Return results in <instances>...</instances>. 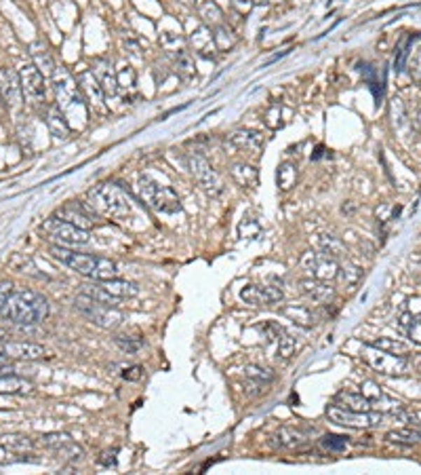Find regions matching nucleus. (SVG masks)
I'll use <instances>...</instances> for the list:
<instances>
[{
	"mask_svg": "<svg viewBox=\"0 0 421 475\" xmlns=\"http://www.w3.org/2000/svg\"><path fill=\"white\" fill-rule=\"evenodd\" d=\"M198 15L202 20V24L207 28H217L223 24V13H221V7L215 3V0H202V3L198 5Z\"/></svg>",
	"mask_w": 421,
	"mask_h": 475,
	"instance_id": "nucleus-26",
	"label": "nucleus"
},
{
	"mask_svg": "<svg viewBox=\"0 0 421 475\" xmlns=\"http://www.w3.org/2000/svg\"><path fill=\"white\" fill-rule=\"evenodd\" d=\"M0 102H5V100H3V93H0Z\"/></svg>",
	"mask_w": 421,
	"mask_h": 475,
	"instance_id": "nucleus-63",
	"label": "nucleus"
},
{
	"mask_svg": "<svg viewBox=\"0 0 421 475\" xmlns=\"http://www.w3.org/2000/svg\"><path fill=\"white\" fill-rule=\"evenodd\" d=\"M34 391V384L22 376L5 374L0 376V393L3 395H30Z\"/></svg>",
	"mask_w": 421,
	"mask_h": 475,
	"instance_id": "nucleus-23",
	"label": "nucleus"
},
{
	"mask_svg": "<svg viewBox=\"0 0 421 475\" xmlns=\"http://www.w3.org/2000/svg\"><path fill=\"white\" fill-rule=\"evenodd\" d=\"M301 269L308 271L314 279L333 281L337 277L339 265H337V258H331L322 252H305L301 256Z\"/></svg>",
	"mask_w": 421,
	"mask_h": 475,
	"instance_id": "nucleus-11",
	"label": "nucleus"
},
{
	"mask_svg": "<svg viewBox=\"0 0 421 475\" xmlns=\"http://www.w3.org/2000/svg\"><path fill=\"white\" fill-rule=\"evenodd\" d=\"M47 125H49V129H51V133L55 138L66 140L70 135V123L66 121V116L60 110V106H51L49 108V112H47Z\"/></svg>",
	"mask_w": 421,
	"mask_h": 475,
	"instance_id": "nucleus-28",
	"label": "nucleus"
},
{
	"mask_svg": "<svg viewBox=\"0 0 421 475\" xmlns=\"http://www.w3.org/2000/svg\"><path fill=\"white\" fill-rule=\"evenodd\" d=\"M400 323H402V328H404V332H406V336H408V340L413 342V344H421V315H402L400 317Z\"/></svg>",
	"mask_w": 421,
	"mask_h": 475,
	"instance_id": "nucleus-36",
	"label": "nucleus"
},
{
	"mask_svg": "<svg viewBox=\"0 0 421 475\" xmlns=\"http://www.w3.org/2000/svg\"><path fill=\"white\" fill-rule=\"evenodd\" d=\"M116 344L125 351V353H137L142 347H144V340L142 338H131V336H116L114 338Z\"/></svg>",
	"mask_w": 421,
	"mask_h": 475,
	"instance_id": "nucleus-48",
	"label": "nucleus"
},
{
	"mask_svg": "<svg viewBox=\"0 0 421 475\" xmlns=\"http://www.w3.org/2000/svg\"><path fill=\"white\" fill-rule=\"evenodd\" d=\"M11 294H13V283L7 281V279H0V313H3V309H5V305H7Z\"/></svg>",
	"mask_w": 421,
	"mask_h": 475,
	"instance_id": "nucleus-50",
	"label": "nucleus"
},
{
	"mask_svg": "<svg viewBox=\"0 0 421 475\" xmlns=\"http://www.w3.org/2000/svg\"><path fill=\"white\" fill-rule=\"evenodd\" d=\"M177 3H181V5H186V7H192L196 0H177Z\"/></svg>",
	"mask_w": 421,
	"mask_h": 475,
	"instance_id": "nucleus-59",
	"label": "nucleus"
},
{
	"mask_svg": "<svg viewBox=\"0 0 421 475\" xmlns=\"http://www.w3.org/2000/svg\"><path fill=\"white\" fill-rule=\"evenodd\" d=\"M240 300L253 307H268L282 300V290L276 286H247L240 292Z\"/></svg>",
	"mask_w": 421,
	"mask_h": 475,
	"instance_id": "nucleus-15",
	"label": "nucleus"
},
{
	"mask_svg": "<svg viewBox=\"0 0 421 475\" xmlns=\"http://www.w3.org/2000/svg\"><path fill=\"white\" fill-rule=\"evenodd\" d=\"M276 342H278V355L282 359H289L295 353V338L291 334H287L284 330H280V338Z\"/></svg>",
	"mask_w": 421,
	"mask_h": 475,
	"instance_id": "nucleus-43",
	"label": "nucleus"
},
{
	"mask_svg": "<svg viewBox=\"0 0 421 475\" xmlns=\"http://www.w3.org/2000/svg\"><path fill=\"white\" fill-rule=\"evenodd\" d=\"M102 286L114 296V298H133V296H137L139 294V288L133 283V281H127V279H106V281H102Z\"/></svg>",
	"mask_w": 421,
	"mask_h": 475,
	"instance_id": "nucleus-27",
	"label": "nucleus"
},
{
	"mask_svg": "<svg viewBox=\"0 0 421 475\" xmlns=\"http://www.w3.org/2000/svg\"><path fill=\"white\" fill-rule=\"evenodd\" d=\"M368 344H373V347H377L381 351H387V353H396V355H406L408 353V347L404 342L396 340V338H375Z\"/></svg>",
	"mask_w": 421,
	"mask_h": 475,
	"instance_id": "nucleus-39",
	"label": "nucleus"
},
{
	"mask_svg": "<svg viewBox=\"0 0 421 475\" xmlns=\"http://www.w3.org/2000/svg\"><path fill=\"white\" fill-rule=\"evenodd\" d=\"M135 192L137 196L152 209L160 211V213H175L181 209V201L177 196V192L169 186H160L154 180L139 175L135 182Z\"/></svg>",
	"mask_w": 421,
	"mask_h": 475,
	"instance_id": "nucleus-5",
	"label": "nucleus"
},
{
	"mask_svg": "<svg viewBox=\"0 0 421 475\" xmlns=\"http://www.w3.org/2000/svg\"><path fill=\"white\" fill-rule=\"evenodd\" d=\"M362 359L377 370L379 374H387V376H404L408 374V359L404 355H396V353H387L381 351L373 344H364L362 347Z\"/></svg>",
	"mask_w": 421,
	"mask_h": 475,
	"instance_id": "nucleus-7",
	"label": "nucleus"
},
{
	"mask_svg": "<svg viewBox=\"0 0 421 475\" xmlns=\"http://www.w3.org/2000/svg\"><path fill=\"white\" fill-rule=\"evenodd\" d=\"M15 458H13V454H11V450L7 448V446H0V464H9V462H13Z\"/></svg>",
	"mask_w": 421,
	"mask_h": 475,
	"instance_id": "nucleus-54",
	"label": "nucleus"
},
{
	"mask_svg": "<svg viewBox=\"0 0 421 475\" xmlns=\"http://www.w3.org/2000/svg\"><path fill=\"white\" fill-rule=\"evenodd\" d=\"M259 232H261V226H259V222L257 220H242L240 222V226H238V234H240V239H255V236H259Z\"/></svg>",
	"mask_w": 421,
	"mask_h": 475,
	"instance_id": "nucleus-44",
	"label": "nucleus"
},
{
	"mask_svg": "<svg viewBox=\"0 0 421 475\" xmlns=\"http://www.w3.org/2000/svg\"><path fill=\"white\" fill-rule=\"evenodd\" d=\"M49 254L62 262L64 267L72 269L74 273L89 277L93 281H106V279H114L116 277V265L110 258H102V256H93V254H81L76 250H70L66 246H51Z\"/></svg>",
	"mask_w": 421,
	"mask_h": 475,
	"instance_id": "nucleus-2",
	"label": "nucleus"
},
{
	"mask_svg": "<svg viewBox=\"0 0 421 475\" xmlns=\"http://www.w3.org/2000/svg\"><path fill=\"white\" fill-rule=\"evenodd\" d=\"M70 441H72V437L68 433H47V435L41 437V443L49 446V448H64Z\"/></svg>",
	"mask_w": 421,
	"mask_h": 475,
	"instance_id": "nucleus-46",
	"label": "nucleus"
},
{
	"mask_svg": "<svg viewBox=\"0 0 421 475\" xmlns=\"http://www.w3.org/2000/svg\"><path fill=\"white\" fill-rule=\"evenodd\" d=\"M74 309L81 315H85L89 321H93L97 328H104V330H116L123 323V313L116 307L102 305L85 294L74 298Z\"/></svg>",
	"mask_w": 421,
	"mask_h": 475,
	"instance_id": "nucleus-6",
	"label": "nucleus"
},
{
	"mask_svg": "<svg viewBox=\"0 0 421 475\" xmlns=\"http://www.w3.org/2000/svg\"><path fill=\"white\" fill-rule=\"evenodd\" d=\"M3 355L7 359H18V361H34L45 355V349L36 342H26V340H7L0 344Z\"/></svg>",
	"mask_w": 421,
	"mask_h": 475,
	"instance_id": "nucleus-17",
	"label": "nucleus"
},
{
	"mask_svg": "<svg viewBox=\"0 0 421 475\" xmlns=\"http://www.w3.org/2000/svg\"><path fill=\"white\" fill-rule=\"evenodd\" d=\"M230 3H232V7H234L238 13H242V15L249 13V11L253 9V0H230Z\"/></svg>",
	"mask_w": 421,
	"mask_h": 475,
	"instance_id": "nucleus-53",
	"label": "nucleus"
},
{
	"mask_svg": "<svg viewBox=\"0 0 421 475\" xmlns=\"http://www.w3.org/2000/svg\"><path fill=\"white\" fill-rule=\"evenodd\" d=\"M125 47L129 49V53H131L133 58H142V53H139V45H137V43H125Z\"/></svg>",
	"mask_w": 421,
	"mask_h": 475,
	"instance_id": "nucleus-56",
	"label": "nucleus"
},
{
	"mask_svg": "<svg viewBox=\"0 0 421 475\" xmlns=\"http://www.w3.org/2000/svg\"><path fill=\"white\" fill-rule=\"evenodd\" d=\"M326 418L333 420L335 424H341V427H350V429H371V427H379L383 424V420L387 418V414L383 412H356V410H347V408H341V406H329L326 408Z\"/></svg>",
	"mask_w": 421,
	"mask_h": 475,
	"instance_id": "nucleus-8",
	"label": "nucleus"
},
{
	"mask_svg": "<svg viewBox=\"0 0 421 475\" xmlns=\"http://www.w3.org/2000/svg\"><path fill=\"white\" fill-rule=\"evenodd\" d=\"M30 55H32V60H34V66L45 74V76H53V72H55V62H53V55H51V51H49V47L43 43V41H34L32 45H30Z\"/></svg>",
	"mask_w": 421,
	"mask_h": 475,
	"instance_id": "nucleus-22",
	"label": "nucleus"
},
{
	"mask_svg": "<svg viewBox=\"0 0 421 475\" xmlns=\"http://www.w3.org/2000/svg\"><path fill=\"white\" fill-rule=\"evenodd\" d=\"M299 288H301V292L308 298H312L318 305H329L335 298V288H331L329 281H320V279L310 277V279H301L299 281Z\"/></svg>",
	"mask_w": 421,
	"mask_h": 475,
	"instance_id": "nucleus-20",
	"label": "nucleus"
},
{
	"mask_svg": "<svg viewBox=\"0 0 421 475\" xmlns=\"http://www.w3.org/2000/svg\"><path fill=\"white\" fill-rule=\"evenodd\" d=\"M87 205L93 213L112 218V220H125L133 213L131 199L127 192L114 184H97L87 192Z\"/></svg>",
	"mask_w": 421,
	"mask_h": 475,
	"instance_id": "nucleus-4",
	"label": "nucleus"
},
{
	"mask_svg": "<svg viewBox=\"0 0 421 475\" xmlns=\"http://www.w3.org/2000/svg\"><path fill=\"white\" fill-rule=\"evenodd\" d=\"M20 79H22L24 95H26L30 102H41V100H45V93H47L45 74H43L34 64H24L22 70H20Z\"/></svg>",
	"mask_w": 421,
	"mask_h": 475,
	"instance_id": "nucleus-13",
	"label": "nucleus"
},
{
	"mask_svg": "<svg viewBox=\"0 0 421 475\" xmlns=\"http://www.w3.org/2000/svg\"><path fill=\"white\" fill-rule=\"evenodd\" d=\"M316 246L322 254L331 256V258H341L345 256V246L333 234H318L316 236Z\"/></svg>",
	"mask_w": 421,
	"mask_h": 475,
	"instance_id": "nucleus-29",
	"label": "nucleus"
},
{
	"mask_svg": "<svg viewBox=\"0 0 421 475\" xmlns=\"http://www.w3.org/2000/svg\"><path fill=\"white\" fill-rule=\"evenodd\" d=\"M91 70H93L95 79L99 81V85L104 89L106 100H114L118 95V79H116V72L112 70V64L106 62V60H97Z\"/></svg>",
	"mask_w": 421,
	"mask_h": 475,
	"instance_id": "nucleus-19",
	"label": "nucleus"
},
{
	"mask_svg": "<svg viewBox=\"0 0 421 475\" xmlns=\"http://www.w3.org/2000/svg\"><path fill=\"white\" fill-rule=\"evenodd\" d=\"M265 123H268V127H270V129H276V127L280 125V108H278L276 104L268 110V114H265Z\"/></svg>",
	"mask_w": 421,
	"mask_h": 475,
	"instance_id": "nucleus-51",
	"label": "nucleus"
},
{
	"mask_svg": "<svg viewBox=\"0 0 421 475\" xmlns=\"http://www.w3.org/2000/svg\"><path fill=\"white\" fill-rule=\"evenodd\" d=\"M270 0H253V5H268Z\"/></svg>",
	"mask_w": 421,
	"mask_h": 475,
	"instance_id": "nucleus-61",
	"label": "nucleus"
},
{
	"mask_svg": "<svg viewBox=\"0 0 421 475\" xmlns=\"http://www.w3.org/2000/svg\"><path fill=\"white\" fill-rule=\"evenodd\" d=\"M175 68H177V72H179L186 81H190V79H194V76H196V66H194V60H192L190 51H186V49L175 53Z\"/></svg>",
	"mask_w": 421,
	"mask_h": 475,
	"instance_id": "nucleus-37",
	"label": "nucleus"
},
{
	"mask_svg": "<svg viewBox=\"0 0 421 475\" xmlns=\"http://www.w3.org/2000/svg\"><path fill=\"white\" fill-rule=\"evenodd\" d=\"M230 142L238 148V150H244V152H251V154H257L263 146V135L255 129H238L230 135Z\"/></svg>",
	"mask_w": 421,
	"mask_h": 475,
	"instance_id": "nucleus-21",
	"label": "nucleus"
},
{
	"mask_svg": "<svg viewBox=\"0 0 421 475\" xmlns=\"http://www.w3.org/2000/svg\"><path fill=\"white\" fill-rule=\"evenodd\" d=\"M160 47L169 53H177V51H184L186 49V39L179 36V34H173V32H163L160 34Z\"/></svg>",
	"mask_w": 421,
	"mask_h": 475,
	"instance_id": "nucleus-40",
	"label": "nucleus"
},
{
	"mask_svg": "<svg viewBox=\"0 0 421 475\" xmlns=\"http://www.w3.org/2000/svg\"><path fill=\"white\" fill-rule=\"evenodd\" d=\"M360 393H362V395H364V397H366L373 406H375V403H377V401L385 395V393L381 391V387H379V384H375L373 380H364V382L360 384Z\"/></svg>",
	"mask_w": 421,
	"mask_h": 475,
	"instance_id": "nucleus-45",
	"label": "nucleus"
},
{
	"mask_svg": "<svg viewBox=\"0 0 421 475\" xmlns=\"http://www.w3.org/2000/svg\"><path fill=\"white\" fill-rule=\"evenodd\" d=\"M335 403L347 410H356V412H368L373 410V403L362 395V393H352V391H341L335 397Z\"/></svg>",
	"mask_w": 421,
	"mask_h": 475,
	"instance_id": "nucleus-25",
	"label": "nucleus"
},
{
	"mask_svg": "<svg viewBox=\"0 0 421 475\" xmlns=\"http://www.w3.org/2000/svg\"><path fill=\"white\" fill-rule=\"evenodd\" d=\"M55 95H57V106L64 112L66 121L76 123V127H83L87 121V106H85V95L81 91V87L76 85V81L68 74L66 68H55L53 76H51Z\"/></svg>",
	"mask_w": 421,
	"mask_h": 475,
	"instance_id": "nucleus-3",
	"label": "nucleus"
},
{
	"mask_svg": "<svg viewBox=\"0 0 421 475\" xmlns=\"http://www.w3.org/2000/svg\"><path fill=\"white\" fill-rule=\"evenodd\" d=\"M385 439H389V441H394V443L413 446V443L421 441V429H413V427L396 429V431H389V433L385 435Z\"/></svg>",
	"mask_w": 421,
	"mask_h": 475,
	"instance_id": "nucleus-35",
	"label": "nucleus"
},
{
	"mask_svg": "<svg viewBox=\"0 0 421 475\" xmlns=\"http://www.w3.org/2000/svg\"><path fill=\"white\" fill-rule=\"evenodd\" d=\"M276 180H278V186L282 190H289L295 186V180H297V169L293 163H282L278 167V173H276Z\"/></svg>",
	"mask_w": 421,
	"mask_h": 475,
	"instance_id": "nucleus-38",
	"label": "nucleus"
},
{
	"mask_svg": "<svg viewBox=\"0 0 421 475\" xmlns=\"http://www.w3.org/2000/svg\"><path fill=\"white\" fill-rule=\"evenodd\" d=\"M15 370L11 368V366H7V363H0V376H5V374H13Z\"/></svg>",
	"mask_w": 421,
	"mask_h": 475,
	"instance_id": "nucleus-57",
	"label": "nucleus"
},
{
	"mask_svg": "<svg viewBox=\"0 0 421 475\" xmlns=\"http://www.w3.org/2000/svg\"><path fill=\"white\" fill-rule=\"evenodd\" d=\"M7 361V357L3 355V349H0V363H5Z\"/></svg>",
	"mask_w": 421,
	"mask_h": 475,
	"instance_id": "nucleus-62",
	"label": "nucleus"
},
{
	"mask_svg": "<svg viewBox=\"0 0 421 475\" xmlns=\"http://www.w3.org/2000/svg\"><path fill=\"white\" fill-rule=\"evenodd\" d=\"M3 443L7 448H20V450H26V448H32V441L28 437H20V435H5L3 437Z\"/></svg>",
	"mask_w": 421,
	"mask_h": 475,
	"instance_id": "nucleus-49",
	"label": "nucleus"
},
{
	"mask_svg": "<svg viewBox=\"0 0 421 475\" xmlns=\"http://www.w3.org/2000/svg\"><path fill=\"white\" fill-rule=\"evenodd\" d=\"M116 452H118V450L106 452V454H104V458H102L99 462H102L104 467H114V464H116Z\"/></svg>",
	"mask_w": 421,
	"mask_h": 475,
	"instance_id": "nucleus-55",
	"label": "nucleus"
},
{
	"mask_svg": "<svg viewBox=\"0 0 421 475\" xmlns=\"http://www.w3.org/2000/svg\"><path fill=\"white\" fill-rule=\"evenodd\" d=\"M415 121H417V127H419V131H421V110L417 112V119H415Z\"/></svg>",
	"mask_w": 421,
	"mask_h": 475,
	"instance_id": "nucleus-60",
	"label": "nucleus"
},
{
	"mask_svg": "<svg viewBox=\"0 0 421 475\" xmlns=\"http://www.w3.org/2000/svg\"><path fill=\"white\" fill-rule=\"evenodd\" d=\"M0 93H3V100L9 104V108L18 110L24 104V89H22V79L20 72H15L13 68H0Z\"/></svg>",
	"mask_w": 421,
	"mask_h": 475,
	"instance_id": "nucleus-12",
	"label": "nucleus"
},
{
	"mask_svg": "<svg viewBox=\"0 0 421 475\" xmlns=\"http://www.w3.org/2000/svg\"><path fill=\"white\" fill-rule=\"evenodd\" d=\"M295 326H299V328H312L314 323H316V315L308 309V307H287L284 311H282Z\"/></svg>",
	"mask_w": 421,
	"mask_h": 475,
	"instance_id": "nucleus-31",
	"label": "nucleus"
},
{
	"mask_svg": "<svg viewBox=\"0 0 421 475\" xmlns=\"http://www.w3.org/2000/svg\"><path fill=\"white\" fill-rule=\"evenodd\" d=\"M276 441L284 448H297L305 441V433L295 427H280L276 431Z\"/></svg>",
	"mask_w": 421,
	"mask_h": 475,
	"instance_id": "nucleus-32",
	"label": "nucleus"
},
{
	"mask_svg": "<svg viewBox=\"0 0 421 475\" xmlns=\"http://www.w3.org/2000/svg\"><path fill=\"white\" fill-rule=\"evenodd\" d=\"M116 79H118V91H123L125 95H133L135 89H137V76H135V70L125 64L118 72H116Z\"/></svg>",
	"mask_w": 421,
	"mask_h": 475,
	"instance_id": "nucleus-34",
	"label": "nucleus"
},
{
	"mask_svg": "<svg viewBox=\"0 0 421 475\" xmlns=\"http://www.w3.org/2000/svg\"><path fill=\"white\" fill-rule=\"evenodd\" d=\"M215 3H217V0H215Z\"/></svg>",
	"mask_w": 421,
	"mask_h": 475,
	"instance_id": "nucleus-64",
	"label": "nucleus"
},
{
	"mask_svg": "<svg viewBox=\"0 0 421 475\" xmlns=\"http://www.w3.org/2000/svg\"><path fill=\"white\" fill-rule=\"evenodd\" d=\"M123 378L127 380H142L144 378V368L142 366H131L123 372Z\"/></svg>",
	"mask_w": 421,
	"mask_h": 475,
	"instance_id": "nucleus-52",
	"label": "nucleus"
},
{
	"mask_svg": "<svg viewBox=\"0 0 421 475\" xmlns=\"http://www.w3.org/2000/svg\"><path fill=\"white\" fill-rule=\"evenodd\" d=\"M9 338H11V334H9L7 330H0V344H3V342H7Z\"/></svg>",
	"mask_w": 421,
	"mask_h": 475,
	"instance_id": "nucleus-58",
	"label": "nucleus"
},
{
	"mask_svg": "<svg viewBox=\"0 0 421 475\" xmlns=\"http://www.w3.org/2000/svg\"><path fill=\"white\" fill-rule=\"evenodd\" d=\"M78 87H81L85 100L93 106V110L106 112V95H104L99 81L95 79L93 70H85V72L78 74Z\"/></svg>",
	"mask_w": 421,
	"mask_h": 475,
	"instance_id": "nucleus-16",
	"label": "nucleus"
},
{
	"mask_svg": "<svg viewBox=\"0 0 421 475\" xmlns=\"http://www.w3.org/2000/svg\"><path fill=\"white\" fill-rule=\"evenodd\" d=\"M244 376L249 380H255V382H270V380H274V372L270 368L255 366V363H251V366L244 368Z\"/></svg>",
	"mask_w": 421,
	"mask_h": 475,
	"instance_id": "nucleus-41",
	"label": "nucleus"
},
{
	"mask_svg": "<svg viewBox=\"0 0 421 475\" xmlns=\"http://www.w3.org/2000/svg\"><path fill=\"white\" fill-rule=\"evenodd\" d=\"M230 175L234 178L236 184H240V186H244V188H253V186H257V182H259L257 169H255L253 165H249V163H234V165L230 167Z\"/></svg>",
	"mask_w": 421,
	"mask_h": 475,
	"instance_id": "nucleus-24",
	"label": "nucleus"
},
{
	"mask_svg": "<svg viewBox=\"0 0 421 475\" xmlns=\"http://www.w3.org/2000/svg\"><path fill=\"white\" fill-rule=\"evenodd\" d=\"M188 165H190V171L192 175L196 178V182L200 184V188L211 194V196H219L223 192V182L221 178L217 175V171L211 167V163L200 156V154H190L188 156Z\"/></svg>",
	"mask_w": 421,
	"mask_h": 475,
	"instance_id": "nucleus-10",
	"label": "nucleus"
},
{
	"mask_svg": "<svg viewBox=\"0 0 421 475\" xmlns=\"http://www.w3.org/2000/svg\"><path fill=\"white\" fill-rule=\"evenodd\" d=\"M55 218H60L64 222H70V224H74L78 228H85V230L95 226V215H93L91 207L83 205V203H76V201H70L64 207H60L55 211Z\"/></svg>",
	"mask_w": 421,
	"mask_h": 475,
	"instance_id": "nucleus-14",
	"label": "nucleus"
},
{
	"mask_svg": "<svg viewBox=\"0 0 421 475\" xmlns=\"http://www.w3.org/2000/svg\"><path fill=\"white\" fill-rule=\"evenodd\" d=\"M49 315V300L34 290H13L0 319L15 326H36Z\"/></svg>",
	"mask_w": 421,
	"mask_h": 475,
	"instance_id": "nucleus-1",
	"label": "nucleus"
},
{
	"mask_svg": "<svg viewBox=\"0 0 421 475\" xmlns=\"http://www.w3.org/2000/svg\"><path fill=\"white\" fill-rule=\"evenodd\" d=\"M211 32H213V41H215L217 51H232V49H234V45H236V34H234L226 24L213 28Z\"/></svg>",
	"mask_w": 421,
	"mask_h": 475,
	"instance_id": "nucleus-33",
	"label": "nucleus"
},
{
	"mask_svg": "<svg viewBox=\"0 0 421 475\" xmlns=\"http://www.w3.org/2000/svg\"><path fill=\"white\" fill-rule=\"evenodd\" d=\"M45 228H47L49 236H51V239H53L57 246L81 248V246H87V243L91 241L89 230L78 228V226H74V224H70V222H64V220H60V218H55V215L47 222Z\"/></svg>",
	"mask_w": 421,
	"mask_h": 475,
	"instance_id": "nucleus-9",
	"label": "nucleus"
},
{
	"mask_svg": "<svg viewBox=\"0 0 421 475\" xmlns=\"http://www.w3.org/2000/svg\"><path fill=\"white\" fill-rule=\"evenodd\" d=\"M337 281H339V286L341 288H345L347 292L350 290H354L358 283H360V279H362V271L356 267V265H343V267H339V271H337V277H335Z\"/></svg>",
	"mask_w": 421,
	"mask_h": 475,
	"instance_id": "nucleus-30",
	"label": "nucleus"
},
{
	"mask_svg": "<svg viewBox=\"0 0 421 475\" xmlns=\"http://www.w3.org/2000/svg\"><path fill=\"white\" fill-rule=\"evenodd\" d=\"M188 43H190L192 51H194L196 55L205 58V60H211V58L215 55V51H217L215 41H213V32H211V28H207L205 24H200V26H196V28L192 30Z\"/></svg>",
	"mask_w": 421,
	"mask_h": 475,
	"instance_id": "nucleus-18",
	"label": "nucleus"
},
{
	"mask_svg": "<svg viewBox=\"0 0 421 475\" xmlns=\"http://www.w3.org/2000/svg\"><path fill=\"white\" fill-rule=\"evenodd\" d=\"M322 448H326L329 452H343L345 446H347V437L343 435H335V433H329L320 439Z\"/></svg>",
	"mask_w": 421,
	"mask_h": 475,
	"instance_id": "nucleus-42",
	"label": "nucleus"
},
{
	"mask_svg": "<svg viewBox=\"0 0 421 475\" xmlns=\"http://www.w3.org/2000/svg\"><path fill=\"white\" fill-rule=\"evenodd\" d=\"M406 62H408V66H410V74L421 83V47L413 49V45H410Z\"/></svg>",
	"mask_w": 421,
	"mask_h": 475,
	"instance_id": "nucleus-47",
	"label": "nucleus"
}]
</instances>
